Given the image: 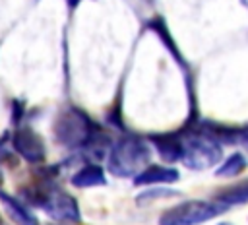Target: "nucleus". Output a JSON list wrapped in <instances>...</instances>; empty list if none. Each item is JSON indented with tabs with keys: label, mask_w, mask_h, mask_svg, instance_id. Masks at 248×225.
<instances>
[{
	"label": "nucleus",
	"mask_w": 248,
	"mask_h": 225,
	"mask_svg": "<svg viewBox=\"0 0 248 225\" xmlns=\"http://www.w3.org/2000/svg\"><path fill=\"white\" fill-rule=\"evenodd\" d=\"M0 225H2V219H0Z\"/></svg>",
	"instance_id": "obj_14"
},
{
	"label": "nucleus",
	"mask_w": 248,
	"mask_h": 225,
	"mask_svg": "<svg viewBox=\"0 0 248 225\" xmlns=\"http://www.w3.org/2000/svg\"><path fill=\"white\" fill-rule=\"evenodd\" d=\"M91 124L79 111H70L60 114L56 122V136L68 145H79L89 138Z\"/></svg>",
	"instance_id": "obj_4"
},
{
	"label": "nucleus",
	"mask_w": 248,
	"mask_h": 225,
	"mask_svg": "<svg viewBox=\"0 0 248 225\" xmlns=\"http://www.w3.org/2000/svg\"><path fill=\"white\" fill-rule=\"evenodd\" d=\"M221 157V149L215 142L205 140V138H192L184 144V153L182 161L190 169H207L215 165Z\"/></svg>",
	"instance_id": "obj_3"
},
{
	"label": "nucleus",
	"mask_w": 248,
	"mask_h": 225,
	"mask_svg": "<svg viewBox=\"0 0 248 225\" xmlns=\"http://www.w3.org/2000/svg\"><path fill=\"white\" fill-rule=\"evenodd\" d=\"M0 200H2V204H4V208H6V211L10 213V217H12L17 225H39L37 219H35V215H33L23 204H19L16 198L8 196L6 192H0Z\"/></svg>",
	"instance_id": "obj_8"
},
{
	"label": "nucleus",
	"mask_w": 248,
	"mask_h": 225,
	"mask_svg": "<svg viewBox=\"0 0 248 225\" xmlns=\"http://www.w3.org/2000/svg\"><path fill=\"white\" fill-rule=\"evenodd\" d=\"M149 161V149L141 140L124 138L120 140L108 155V171L116 177L140 175L141 167Z\"/></svg>",
	"instance_id": "obj_1"
},
{
	"label": "nucleus",
	"mask_w": 248,
	"mask_h": 225,
	"mask_svg": "<svg viewBox=\"0 0 248 225\" xmlns=\"http://www.w3.org/2000/svg\"><path fill=\"white\" fill-rule=\"evenodd\" d=\"M155 145L159 149V155L165 161H178V159H182L184 144H180V140H176L172 136H157L155 138Z\"/></svg>",
	"instance_id": "obj_9"
},
{
	"label": "nucleus",
	"mask_w": 248,
	"mask_h": 225,
	"mask_svg": "<svg viewBox=\"0 0 248 225\" xmlns=\"http://www.w3.org/2000/svg\"><path fill=\"white\" fill-rule=\"evenodd\" d=\"M242 142H244V145H246V147H248V132H246V134H244V138H242Z\"/></svg>",
	"instance_id": "obj_13"
},
{
	"label": "nucleus",
	"mask_w": 248,
	"mask_h": 225,
	"mask_svg": "<svg viewBox=\"0 0 248 225\" xmlns=\"http://www.w3.org/2000/svg\"><path fill=\"white\" fill-rule=\"evenodd\" d=\"M72 184L74 186H81V188H85V186H101V184H105V175L97 165H87V167H83L81 171L76 173V177L72 178Z\"/></svg>",
	"instance_id": "obj_10"
},
{
	"label": "nucleus",
	"mask_w": 248,
	"mask_h": 225,
	"mask_svg": "<svg viewBox=\"0 0 248 225\" xmlns=\"http://www.w3.org/2000/svg\"><path fill=\"white\" fill-rule=\"evenodd\" d=\"M14 149L27 161L37 163L45 159V145L43 140L31 128H17L14 132Z\"/></svg>",
	"instance_id": "obj_6"
},
{
	"label": "nucleus",
	"mask_w": 248,
	"mask_h": 225,
	"mask_svg": "<svg viewBox=\"0 0 248 225\" xmlns=\"http://www.w3.org/2000/svg\"><path fill=\"white\" fill-rule=\"evenodd\" d=\"M246 169V159L240 153H232L231 157L225 159V163L217 169V177H234L240 175Z\"/></svg>",
	"instance_id": "obj_12"
},
{
	"label": "nucleus",
	"mask_w": 248,
	"mask_h": 225,
	"mask_svg": "<svg viewBox=\"0 0 248 225\" xmlns=\"http://www.w3.org/2000/svg\"><path fill=\"white\" fill-rule=\"evenodd\" d=\"M225 204H213L203 200H188L170 209H167L159 217V225H200L223 211Z\"/></svg>",
	"instance_id": "obj_2"
},
{
	"label": "nucleus",
	"mask_w": 248,
	"mask_h": 225,
	"mask_svg": "<svg viewBox=\"0 0 248 225\" xmlns=\"http://www.w3.org/2000/svg\"><path fill=\"white\" fill-rule=\"evenodd\" d=\"M178 178V171L176 169H169V167H161V165H151L147 169H143L134 182L136 184H151V182H174Z\"/></svg>",
	"instance_id": "obj_7"
},
{
	"label": "nucleus",
	"mask_w": 248,
	"mask_h": 225,
	"mask_svg": "<svg viewBox=\"0 0 248 225\" xmlns=\"http://www.w3.org/2000/svg\"><path fill=\"white\" fill-rule=\"evenodd\" d=\"M45 211H48L54 219L60 221H79V209L72 196L60 190H46L45 196L39 200Z\"/></svg>",
	"instance_id": "obj_5"
},
{
	"label": "nucleus",
	"mask_w": 248,
	"mask_h": 225,
	"mask_svg": "<svg viewBox=\"0 0 248 225\" xmlns=\"http://www.w3.org/2000/svg\"><path fill=\"white\" fill-rule=\"evenodd\" d=\"M217 200L225 206H234V204H246L248 202V180L232 184L229 188H223V192L217 194Z\"/></svg>",
	"instance_id": "obj_11"
}]
</instances>
